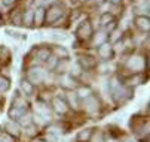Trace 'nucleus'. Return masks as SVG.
Returning a JSON list of instances; mask_svg holds the SVG:
<instances>
[{"instance_id":"32","label":"nucleus","mask_w":150,"mask_h":142,"mask_svg":"<svg viewBox=\"0 0 150 142\" xmlns=\"http://www.w3.org/2000/svg\"><path fill=\"white\" fill-rule=\"evenodd\" d=\"M95 67L98 69V72H100V73H105L107 70H109V63L104 62V63H101V65H97Z\"/></svg>"},{"instance_id":"22","label":"nucleus","mask_w":150,"mask_h":142,"mask_svg":"<svg viewBox=\"0 0 150 142\" xmlns=\"http://www.w3.org/2000/svg\"><path fill=\"white\" fill-rule=\"evenodd\" d=\"M109 39H110V44H116L119 42V40L122 39V32L119 29H115L109 33Z\"/></svg>"},{"instance_id":"35","label":"nucleus","mask_w":150,"mask_h":142,"mask_svg":"<svg viewBox=\"0 0 150 142\" xmlns=\"http://www.w3.org/2000/svg\"><path fill=\"white\" fill-rule=\"evenodd\" d=\"M109 3H112V5H119L120 3V0H107Z\"/></svg>"},{"instance_id":"4","label":"nucleus","mask_w":150,"mask_h":142,"mask_svg":"<svg viewBox=\"0 0 150 142\" xmlns=\"http://www.w3.org/2000/svg\"><path fill=\"white\" fill-rule=\"evenodd\" d=\"M144 65H146V62H144V58L141 55H134L131 58H128V62H126V67L134 73L141 72L144 69Z\"/></svg>"},{"instance_id":"30","label":"nucleus","mask_w":150,"mask_h":142,"mask_svg":"<svg viewBox=\"0 0 150 142\" xmlns=\"http://www.w3.org/2000/svg\"><path fill=\"white\" fill-rule=\"evenodd\" d=\"M5 33H6L9 37H13V39H24V37H25V36H21V33L16 32V30H9V29H6Z\"/></svg>"},{"instance_id":"14","label":"nucleus","mask_w":150,"mask_h":142,"mask_svg":"<svg viewBox=\"0 0 150 142\" xmlns=\"http://www.w3.org/2000/svg\"><path fill=\"white\" fill-rule=\"evenodd\" d=\"M5 129H6V133L11 135V136H19L21 130H19V126L16 123H12V121H8V123L5 124Z\"/></svg>"},{"instance_id":"3","label":"nucleus","mask_w":150,"mask_h":142,"mask_svg":"<svg viewBox=\"0 0 150 142\" xmlns=\"http://www.w3.org/2000/svg\"><path fill=\"white\" fill-rule=\"evenodd\" d=\"M27 79L34 85V84H42L46 79V70L42 67H31L27 73Z\"/></svg>"},{"instance_id":"24","label":"nucleus","mask_w":150,"mask_h":142,"mask_svg":"<svg viewBox=\"0 0 150 142\" xmlns=\"http://www.w3.org/2000/svg\"><path fill=\"white\" fill-rule=\"evenodd\" d=\"M67 99H69V103L71 105V108H74V109H77L79 108V97H77V94L76 93H69L67 94Z\"/></svg>"},{"instance_id":"25","label":"nucleus","mask_w":150,"mask_h":142,"mask_svg":"<svg viewBox=\"0 0 150 142\" xmlns=\"http://www.w3.org/2000/svg\"><path fill=\"white\" fill-rule=\"evenodd\" d=\"M69 70H70V76H73V78H76V76H80L82 75V67L79 66V63H73L70 67H69Z\"/></svg>"},{"instance_id":"28","label":"nucleus","mask_w":150,"mask_h":142,"mask_svg":"<svg viewBox=\"0 0 150 142\" xmlns=\"http://www.w3.org/2000/svg\"><path fill=\"white\" fill-rule=\"evenodd\" d=\"M58 60H59V58H57L55 55H52V57H49V58L46 60V66H48V69H49V70H55Z\"/></svg>"},{"instance_id":"23","label":"nucleus","mask_w":150,"mask_h":142,"mask_svg":"<svg viewBox=\"0 0 150 142\" xmlns=\"http://www.w3.org/2000/svg\"><path fill=\"white\" fill-rule=\"evenodd\" d=\"M76 94H77L79 99H85V97H88V96L92 94V90L89 87H80V88H77Z\"/></svg>"},{"instance_id":"15","label":"nucleus","mask_w":150,"mask_h":142,"mask_svg":"<svg viewBox=\"0 0 150 142\" xmlns=\"http://www.w3.org/2000/svg\"><path fill=\"white\" fill-rule=\"evenodd\" d=\"M21 91H23L24 94H27V96H31L33 94V91H34V85L30 82L28 79H23L21 81Z\"/></svg>"},{"instance_id":"27","label":"nucleus","mask_w":150,"mask_h":142,"mask_svg":"<svg viewBox=\"0 0 150 142\" xmlns=\"http://www.w3.org/2000/svg\"><path fill=\"white\" fill-rule=\"evenodd\" d=\"M91 135H92L91 129H85V130H82V132L77 135V141H80V142H86V141L91 139Z\"/></svg>"},{"instance_id":"17","label":"nucleus","mask_w":150,"mask_h":142,"mask_svg":"<svg viewBox=\"0 0 150 142\" xmlns=\"http://www.w3.org/2000/svg\"><path fill=\"white\" fill-rule=\"evenodd\" d=\"M51 57V49L49 48H37L36 49V58H39L40 62H46Z\"/></svg>"},{"instance_id":"12","label":"nucleus","mask_w":150,"mask_h":142,"mask_svg":"<svg viewBox=\"0 0 150 142\" xmlns=\"http://www.w3.org/2000/svg\"><path fill=\"white\" fill-rule=\"evenodd\" d=\"M45 12H46V9L43 6H39L34 11V24L36 26H42L45 23Z\"/></svg>"},{"instance_id":"11","label":"nucleus","mask_w":150,"mask_h":142,"mask_svg":"<svg viewBox=\"0 0 150 142\" xmlns=\"http://www.w3.org/2000/svg\"><path fill=\"white\" fill-rule=\"evenodd\" d=\"M21 21H23V24L25 27H31L33 23H34V11L33 9H27L23 14V16H21Z\"/></svg>"},{"instance_id":"8","label":"nucleus","mask_w":150,"mask_h":142,"mask_svg":"<svg viewBox=\"0 0 150 142\" xmlns=\"http://www.w3.org/2000/svg\"><path fill=\"white\" fill-rule=\"evenodd\" d=\"M92 40H91V45L94 47V48H97V47H100V45H103L104 42H107V39H109V34H107L104 30H98L97 33H92Z\"/></svg>"},{"instance_id":"13","label":"nucleus","mask_w":150,"mask_h":142,"mask_svg":"<svg viewBox=\"0 0 150 142\" xmlns=\"http://www.w3.org/2000/svg\"><path fill=\"white\" fill-rule=\"evenodd\" d=\"M61 85H62L64 88H67V90H71V88L76 87V81H74V78L70 76V75H62V76H61Z\"/></svg>"},{"instance_id":"6","label":"nucleus","mask_w":150,"mask_h":142,"mask_svg":"<svg viewBox=\"0 0 150 142\" xmlns=\"http://www.w3.org/2000/svg\"><path fill=\"white\" fill-rule=\"evenodd\" d=\"M113 52H115V48L110 42H104L103 45L98 47V57L104 62H109V60L113 57Z\"/></svg>"},{"instance_id":"19","label":"nucleus","mask_w":150,"mask_h":142,"mask_svg":"<svg viewBox=\"0 0 150 142\" xmlns=\"http://www.w3.org/2000/svg\"><path fill=\"white\" fill-rule=\"evenodd\" d=\"M36 111H37V115L43 117L45 120H49V108H48L45 103H37Z\"/></svg>"},{"instance_id":"21","label":"nucleus","mask_w":150,"mask_h":142,"mask_svg":"<svg viewBox=\"0 0 150 142\" xmlns=\"http://www.w3.org/2000/svg\"><path fill=\"white\" fill-rule=\"evenodd\" d=\"M25 112H27V109H19V108H13V106H12L11 111H9V117H11L12 120H19Z\"/></svg>"},{"instance_id":"37","label":"nucleus","mask_w":150,"mask_h":142,"mask_svg":"<svg viewBox=\"0 0 150 142\" xmlns=\"http://www.w3.org/2000/svg\"><path fill=\"white\" fill-rule=\"evenodd\" d=\"M123 142H134V141H131V139H126V141H123Z\"/></svg>"},{"instance_id":"29","label":"nucleus","mask_w":150,"mask_h":142,"mask_svg":"<svg viewBox=\"0 0 150 142\" xmlns=\"http://www.w3.org/2000/svg\"><path fill=\"white\" fill-rule=\"evenodd\" d=\"M51 39H52V40H67L69 36L64 33V32H55V33L51 34Z\"/></svg>"},{"instance_id":"26","label":"nucleus","mask_w":150,"mask_h":142,"mask_svg":"<svg viewBox=\"0 0 150 142\" xmlns=\"http://www.w3.org/2000/svg\"><path fill=\"white\" fill-rule=\"evenodd\" d=\"M9 87H11V81H9L6 76H2V75H0V93L8 91Z\"/></svg>"},{"instance_id":"31","label":"nucleus","mask_w":150,"mask_h":142,"mask_svg":"<svg viewBox=\"0 0 150 142\" xmlns=\"http://www.w3.org/2000/svg\"><path fill=\"white\" fill-rule=\"evenodd\" d=\"M19 123H21V124H25V126H30V124L33 123V120H31V115H28V114L25 112V114H24L23 117L19 118Z\"/></svg>"},{"instance_id":"1","label":"nucleus","mask_w":150,"mask_h":142,"mask_svg":"<svg viewBox=\"0 0 150 142\" xmlns=\"http://www.w3.org/2000/svg\"><path fill=\"white\" fill-rule=\"evenodd\" d=\"M62 14H64L62 6H61V5L54 3V5H51V6H49V9L45 12V21H46V23H49V24H54L55 21H58V19L62 16Z\"/></svg>"},{"instance_id":"16","label":"nucleus","mask_w":150,"mask_h":142,"mask_svg":"<svg viewBox=\"0 0 150 142\" xmlns=\"http://www.w3.org/2000/svg\"><path fill=\"white\" fill-rule=\"evenodd\" d=\"M112 23H115V16L110 12H103L101 16H100V24L103 27H107V26L112 24Z\"/></svg>"},{"instance_id":"7","label":"nucleus","mask_w":150,"mask_h":142,"mask_svg":"<svg viewBox=\"0 0 150 142\" xmlns=\"http://www.w3.org/2000/svg\"><path fill=\"white\" fill-rule=\"evenodd\" d=\"M79 66L82 69H94L97 66V60L92 57V55H88V54H83L79 57Z\"/></svg>"},{"instance_id":"5","label":"nucleus","mask_w":150,"mask_h":142,"mask_svg":"<svg viewBox=\"0 0 150 142\" xmlns=\"http://www.w3.org/2000/svg\"><path fill=\"white\" fill-rule=\"evenodd\" d=\"M98 108H100V100H98L97 96L91 94V96H88V97L83 99V109L86 111V112L94 114V112L98 111Z\"/></svg>"},{"instance_id":"20","label":"nucleus","mask_w":150,"mask_h":142,"mask_svg":"<svg viewBox=\"0 0 150 142\" xmlns=\"http://www.w3.org/2000/svg\"><path fill=\"white\" fill-rule=\"evenodd\" d=\"M54 52H55V57H57V58H69V55H70V52H69L67 48L59 47V45H57V47L54 48Z\"/></svg>"},{"instance_id":"10","label":"nucleus","mask_w":150,"mask_h":142,"mask_svg":"<svg viewBox=\"0 0 150 142\" xmlns=\"http://www.w3.org/2000/svg\"><path fill=\"white\" fill-rule=\"evenodd\" d=\"M52 106H54V109L58 112V114H66L67 112V109H69V105H67V102L64 99H61V97H54V100H52Z\"/></svg>"},{"instance_id":"36","label":"nucleus","mask_w":150,"mask_h":142,"mask_svg":"<svg viewBox=\"0 0 150 142\" xmlns=\"http://www.w3.org/2000/svg\"><path fill=\"white\" fill-rule=\"evenodd\" d=\"M13 2H16V0H3V3H5V5H12Z\"/></svg>"},{"instance_id":"2","label":"nucleus","mask_w":150,"mask_h":142,"mask_svg":"<svg viewBox=\"0 0 150 142\" xmlns=\"http://www.w3.org/2000/svg\"><path fill=\"white\" fill-rule=\"evenodd\" d=\"M92 33H94V27H92L91 21H82V23L79 24V27L76 29V36H77V39H80V40H88V39H91Z\"/></svg>"},{"instance_id":"9","label":"nucleus","mask_w":150,"mask_h":142,"mask_svg":"<svg viewBox=\"0 0 150 142\" xmlns=\"http://www.w3.org/2000/svg\"><path fill=\"white\" fill-rule=\"evenodd\" d=\"M134 24H135V27L137 29H140L141 32H149V29H150V19H149V16H146V15H141V16H135L134 18Z\"/></svg>"},{"instance_id":"34","label":"nucleus","mask_w":150,"mask_h":142,"mask_svg":"<svg viewBox=\"0 0 150 142\" xmlns=\"http://www.w3.org/2000/svg\"><path fill=\"white\" fill-rule=\"evenodd\" d=\"M92 142H104V136H103V133H101V132H97V135L94 136Z\"/></svg>"},{"instance_id":"33","label":"nucleus","mask_w":150,"mask_h":142,"mask_svg":"<svg viewBox=\"0 0 150 142\" xmlns=\"http://www.w3.org/2000/svg\"><path fill=\"white\" fill-rule=\"evenodd\" d=\"M0 142H13V136L3 133V135H0Z\"/></svg>"},{"instance_id":"18","label":"nucleus","mask_w":150,"mask_h":142,"mask_svg":"<svg viewBox=\"0 0 150 142\" xmlns=\"http://www.w3.org/2000/svg\"><path fill=\"white\" fill-rule=\"evenodd\" d=\"M12 106H13V108H19V109H27V106H28V105H27V102H25L24 96L18 94V96H15V97H13Z\"/></svg>"},{"instance_id":"38","label":"nucleus","mask_w":150,"mask_h":142,"mask_svg":"<svg viewBox=\"0 0 150 142\" xmlns=\"http://www.w3.org/2000/svg\"><path fill=\"white\" fill-rule=\"evenodd\" d=\"M134 2H137V3H138V2H143V0H134Z\"/></svg>"}]
</instances>
